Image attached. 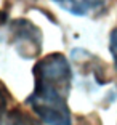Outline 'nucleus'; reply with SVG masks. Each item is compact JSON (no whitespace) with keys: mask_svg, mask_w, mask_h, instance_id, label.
Wrapping results in <instances>:
<instances>
[{"mask_svg":"<svg viewBox=\"0 0 117 125\" xmlns=\"http://www.w3.org/2000/svg\"><path fill=\"white\" fill-rule=\"evenodd\" d=\"M34 92L26 103L45 125H72L67 95L72 82L71 64L61 53H51L34 66Z\"/></svg>","mask_w":117,"mask_h":125,"instance_id":"nucleus-1","label":"nucleus"},{"mask_svg":"<svg viewBox=\"0 0 117 125\" xmlns=\"http://www.w3.org/2000/svg\"><path fill=\"white\" fill-rule=\"evenodd\" d=\"M13 45L18 48L19 55L26 59L35 58L42 48V34L39 27L27 19H16L11 22Z\"/></svg>","mask_w":117,"mask_h":125,"instance_id":"nucleus-2","label":"nucleus"},{"mask_svg":"<svg viewBox=\"0 0 117 125\" xmlns=\"http://www.w3.org/2000/svg\"><path fill=\"white\" fill-rule=\"evenodd\" d=\"M63 10L75 16H90L101 13L107 5V0H51Z\"/></svg>","mask_w":117,"mask_h":125,"instance_id":"nucleus-3","label":"nucleus"},{"mask_svg":"<svg viewBox=\"0 0 117 125\" xmlns=\"http://www.w3.org/2000/svg\"><path fill=\"white\" fill-rule=\"evenodd\" d=\"M7 125H40L35 119H32L27 112L21 109H13L8 114Z\"/></svg>","mask_w":117,"mask_h":125,"instance_id":"nucleus-4","label":"nucleus"},{"mask_svg":"<svg viewBox=\"0 0 117 125\" xmlns=\"http://www.w3.org/2000/svg\"><path fill=\"white\" fill-rule=\"evenodd\" d=\"M8 101H10V92H8L7 87L0 82V119H2V115H3L8 109Z\"/></svg>","mask_w":117,"mask_h":125,"instance_id":"nucleus-5","label":"nucleus"},{"mask_svg":"<svg viewBox=\"0 0 117 125\" xmlns=\"http://www.w3.org/2000/svg\"><path fill=\"white\" fill-rule=\"evenodd\" d=\"M109 48H111V53H112L114 61H116V66H117V29H114V31H112V34H111Z\"/></svg>","mask_w":117,"mask_h":125,"instance_id":"nucleus-6","label":"nucleus"}]
</instances>
